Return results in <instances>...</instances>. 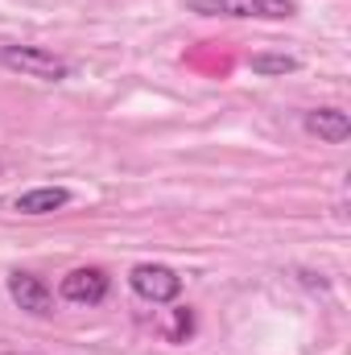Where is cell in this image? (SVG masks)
<instances>
[{"mask_svg":"<svg viewBox=\"0 0 351 355\" xmlns=\"http://www.w3.org/2000/svg\"><path fill=\"white\" fill-rule=\"evenodd\" d=\"M8 297L21 306V310H29V314H37V318H46L50 310H54V293H50V285L37 277V272H8Z\"/></svg>","mask_w":351,"mask_h":355,"instance_id":"5","label":"cell"},{"mask_svg":"<svg viewBox=\"0 0 351 355\" xmlns=\"http://www.w3.org/2000/svg\"><path fill=\"white\" fill-rule=\"evenodd\" d=\"M0 67L21 71L25 79H42V83H62L71 79V62L50 54L46 46H4L0 50Z\"/></svg>","mask_w":351,"mask_h":355,"instance_id":"2","label":"cell"},{"mask_svg":"<svg viewBox=\"0 0 351 355\" xmlns=\"http://www.w3.org/2000/svg\"><path fill=\"white\" fill-rule=\"evenodd\" d=\"M302 128H306L310 137L327 141V145H343L351 137V120H348L343 107H310V112L302 116Z\"/></svg>","mask_w":351,"mask_h":355,"instance_id":"6","label":"cell"},{"mask_svg":"<svg viewBox=\"0 0 351 355\" xmlns=\"http://www.w3.org/2000/svg\"><path fill=\"white\" fill-rule=\"evenodd\" d=\"M62 207H71V190L67 186H33V190H25V194L12 198L17 215H54Z\"/></svg>","mask_w":351,"mask_h":355,"instance_id":"7","label":"cell"},{"mask_svg":"<svg viewBox=\"0 0 351 355\" xmlns=\"http://www.w3.org/2000/svg\"><path fill=\"white\" fill-rule=\"evenodd\" d=\"M190 12L236 21H289L298 17V0H190Z\"/></svg>","mask_w":351,"mask_h":355,"instance_id":"1","label":"cell"},{"mask_svg":"<svg viewBox=\"0 0 351 355\" xmlns=\"http://www.w3.org/2000/svg\"><path fill=\"white\" fill-rule=\"evenodd\" d=\"M128 285H132L137 297H145L153 306L178 302V293H182V277L170 265H137L128 272Z\"/></svg>","mask_w":351,"mask_h":355,"instance_id":"4","label":"cell"},{"mask_svg":"<svg viewBox=\"0 0 351 355\" xmlns=\"http://www.w3.org/2000/svg\"><path fill=\"white\" fill-rule=\"evenodd\" d=\"M108 293H112V277H108L99 265L71 268V272L58 281V297L71 302V306H99Z\"/></svg>","mask_w":351,"mask_h":355,"instance_id":"3","label":"cell"},{"mask_svg":"<svg viewBox=\"0 0 351 355\" xmlns=\"http://www.w3.org/2000/svg\"><path fill=\"white\" fill-rule=\"evenodd\" d=\"M252 75H293L298 71V58L289 54H252Z\"/></svg>","mask_w":351,"mask_h":355,"instance_id":"8","label":"cell"}]
</instances>
